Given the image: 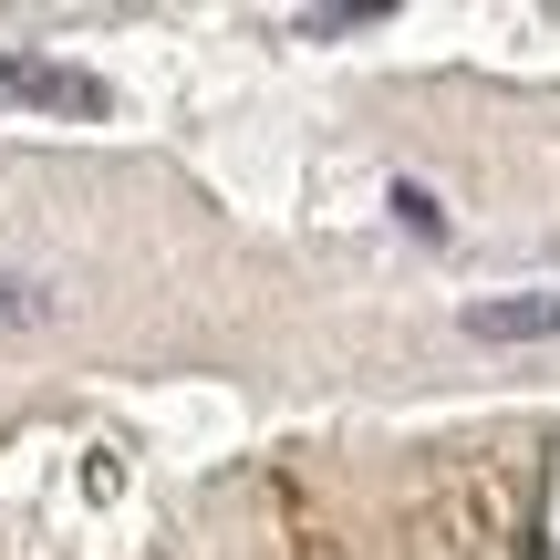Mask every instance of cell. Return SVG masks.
I'll list each match as a JSON object with an SVG mask.
<instances>
[{"mask_svg": "<svg viewBox=\"0 0 560 560\" xmlns=\"http://www.w3.org/2000/svg\"><path fill=\"white\" fill-rule=\"evenodd\" d=\"M457 322L478 342H550L560 332V291H488V301H467Z\"/></svg>", "mask_w": 560, "mask_h": 560, "instance_id": "cell-1", "label": "cell"}, {"mask_svg": "<svg viewBox=\"0 0 560 560\" xmlns=\"http://www.w3.org/2000/svg\"><path fill=\"white\" fill-rule=\"evenodd\" d=\"M0 83L11 94H32V104H62V115H104V83H83V73H62V62H0Z\"/></svg>", "mask_w": 560, "mask_h": 560, "instance_id": "cell-2", "label": "cell"}, {"mask_svg": "<svg viewBox=\"0 0 560 560\" xmlns=\"http://www.w3.org/2000/svg\"><path fill=\"white\" fill-rule=\"evenodd\" d=\"M42 322H62V291L32 270H0V332H42Z\"/></svg>", "mask_w": 560, "mask_h": 560, "instance_id": "cell-3", "label": "cell"}, {"mask_svg": "<svg viewBox=\"0 0 560 560\" xmlns=\"http://www.w3.org/2000/svg\"><path fill=\"white\" fill-rule=\"evenodd\" d=\"M395 21V0H342V11H312V42H342V32H374Z\"/></svg>", "mask_w": 560, "mask_h": 560, "instance_id": "cell-4", "label": "cell"}, {"mask_svg": "<svg viewBox=\"0 0 560 560\" xmlns=\"http://www.w3.org/2000/svg\"><path fill=\"white\" fill-rule=\"evenodd\" d=\"M395 219L416 229V240H446V208H436V187H416V177H395Z\"/></svg>", "mask_w": 560, "mask_h": 560, "instance_id": "cell-5", "label": "cell"}]
</instances>
